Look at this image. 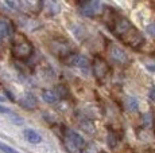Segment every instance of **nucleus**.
I'll use <instances>...</instances> for the list:
<instances>
[{"label":"nucleus","mask_w":155,"mask_h":153,"mask_svg":"<svg viewBox=\"0 0 155 153\" xmlns=\"http://www.w3.org/2000/svg\"><path fill=\"white\" fill-rule=\"evenodd\" d=\"M124 106L128 111H136L139 108V104H138V99L135 97H127L126 98V102H124Z\"/></svg>","instance_id":"nucleus-15"},{"label":"nucleus","mask_w":155,"mask_h":153,"mask_svg":"<svg viewBox=\"0 0 155 153\" xmlns=\"http://www.w3.org/2000/svg\"><path fill=\"white\" fill-rule=\"evenodd\" d=\"M7 116H10V121H11V122H14V123H16V125H22V123L25 122V121H23L22 117L18 116V114H15L14 111H12L11 114H7Z\"/></svg>","instance_id":"nucleus-20"},{"label":"nucleus","mask_w":155,"mask_h":153,"mask_svg":"<svg viewBox=\"0 0 155 153\" xmlns=\"http://www.w3.org/2000/svg\"><path fill=\"white\" fill-rule=\"evenodd\" d=\"M64 63H66L68 66H74V67H81V69H86L89 67V59L85 55L81 54H71L68 58L64 59Z\"/></svg>","instance_id":"nucleus-9"},{"label":"nucleus","mask_w":155,"mask_h":153,"mask_svg":"<svg viewBox=\"0 0 155 153\" xmlns=\"http://www.w3.org/2000/svg\"><path fill=\"white\" fill-rule=\"evenodd\" d=\"M84 120V118H82ZM80 126H81L82 129L86 132V133H94V130H96V128H94V123L91 121V120H84V121H80Z\"/></svg>","instance_id":"nucleus-17"},{"label":"nucleus","mask_w":155,"mask_h":153,"mask_svg":"<svg viewBox=\"0 0 155 153\" xmlns=\"http://www.w3.org/2000/svg\"><path fill=\"white\" fill-rule=\"evenodd\" d=\"M108 54H109L111 59L115 62V63L121 64V66H124V64H127L128 62H130V58H128L127 52L124 51L121 47L113 45V43L109 45V47H108Z\"/></svg>","instance_id":"nucleus-6"},{"label":"nucleus","mask_w":155,"mask_h":153,"mask_svg":"<svg viewBox=\"0 0 155 153\" xmlns=\"http://www.w3.org/2000/svg\"><path fill=\"white\" fill-rule=\"evenodd\" d=\"M107 144H108L109 148H116L119 144V136L115 133V132L109 130L108 136H107Z\"/></svg>","instance_id":"nucleus-16"},{"label":"nucleus","mask_w":155,"mask_h":153,"mask_svg":"<svg viewBox=\"0 0 155 153\" xmlns=\"http://www.w3.org/2000/svg\"><path fill=\"white\" fill-rule=\"evenodd\" d=\"M142 123L144 128H151V126H154V116L153 113H144L142 116Z\"/></svg>","instance_id":"nucleus-18"},{"label":"nucleus","mask_w":155,"mask_h":153,"mask_svg":"<svg viewBox=\"0 0 155 153\" xmlns=\"http://www.w3.org/2000/svg\"><path fill=\"white\" fill-rule=\"evenodd\" d=\"M42 98H43L45 102H47V104H55L57 99H58V95H57V93L53 92V90H43Z\"/></svg>","instance_id":"nucleus-14"},{"label":"nucleus","mask_w":155,"mask_h":153,"mask_svg":"<svg viewBox=\"0 0 155 153\" xmlns=\"http://www.w3.org/2000/svg\"><path fill=\"white\" fill-rule=\"evenodd\" d=\"M32 45L31 42L23 34H16L11 42V54L15 59L25 61L31 57L32 54Z\"/></svg>","instance_id":"nucleus-1"},{"label":"nucleus","mask_w":155,"mask_h":153,"mask_svg":"<svg viewBox=\"0 0 155 153\" xmlns=\"http://www.w3.org/2000/svg\"><path fill=\"white\" fill-rule=\"evenodd\" d=\"M55 93L59 98H68V97L70 95V92L66 85H58V86L55 87Z\"/></svg>","instance_id":"nucleus-19"},{"label":"nucleus","mask_w":155,"mask_h":153,"mask_svg":"<svg viewBox=\"0 0 155 153\" xmlns=\"http://www.w3.org/2000/svg\"><path fill=\"white\" fill-rule=\"evenodd\" d=\"M0 151L4 152V153H19L18 151H15L14 148H11V146L5 145V144H3V142H0Z\"/></svg>","instance_id":"nucleus-21"},{"label":"nucleus","mask_w":155,"mask_h":153,"mask_svg":"<svg viewBox=\"0 0 155 153\" xmlns=\"http://www.w3.org/2000/svg\"><path fill=\"white\" fill-rule=\"evenodd\" d=\"M2 46H3V43H2V39H0V48H2Z\"/></svg>","instance_id":"nucleus-27"},{"label":"nucleus","mask_w":155,"mask_h":153,"mask_svg":"<svg viewBox=\"0 0 155 153\" xmlns=\"http://www.w3.org/2000/svg\"><path fill=\"white\" fill-rule=\"evenodd\" d=\"M101 153H105V152H101Z\"/></svg>","instance_id":"nucleus-28"},{"label":"nucleus","mask_w":155,"mask_h":153,"mask_svg":"<svg viewBox=\"0 0 155 153\" xmlns=\"http://www.w3.org/2000/svg\"><path fill=\"white\" fill-rule=\"evenodd\" d=\"M132 27H134L132 23H131L127 17H119V19H116L115 22H113L112 31L116 36H119L121 39V38H123Z\"/></svg>","instance_id":"nucleus-7"},{"label":"nucleus","mask_w":155,"mask_h":153,"mask_svg":"<svg viewBox=\"0 0 155 153\" xmlns=\"http://www.w3.org/2000/svg\"><path fill=\"white\" fill-rule=\"evenodd\" d=\"M92 69H93V74L97 79H104L109 73V64L107 63V61L100 55H96L92 63Z\"/></svg>","instance_id":"nucleus-4"},{"label":"nucleus","mask_w":155,"mask_h":153,"mask_svg":"<svg viewBox=\"0 0 155 153\" xmlns=\"http://www.w3.org/2000/svg\"><path fill=\"white\" fill-rule=\"evenodd\" d=\"M42 7H43V11L47 12V15H51V16L55 15L59 10L58 4L54 2H45V3H42Z\"/></svg>","instance_id":"nucleus-13"},{"label":"nucleus","mask_w":155,"mask_h":153,"mask_svg":"<svg viewBox=\"0 0 155 153\" xmlns=\"http://www.w3.org/2000/svg\"><path fill=\"white\" fill-rule=\"evenodd\" d=\"M121 40L126 42L127 45L131 46L132 48H139V47H142L143 43H144V36H143L135 27H132L123 38H121Z\"/></svg>","instance_id":"nucleus-5"},{"label":"nucleus","mask_w":155,"mask_h":153,"mask_svg":"<svg viewBox=\"0 0 155 153\" xmlns=\"http://www.w3.org/2000/svg\"><path fill=\"white\" fill-rule=\"evenodd\" d=\"M25 137H26V140H27L28 142H31V144H39L41 141H42L41 134H38L37 132L32 130V129H26L25 130Z\"/></svg>","instance_id":"nucleus-12"},{"label":"nucleus","mask_w":155,"mask_h":153,"mask_svg":"<svg viewBox=\"0 0 155 153\" xmlns=\"http://www.w3.org/2000/svg\"><path fill=\"white\" fill-rule=\"evenodd\" d=\"M64 145L69 153H78L85 146L84 137L77 132L65 129L64 130Z\"/></svg>","instance_id":"nucleus-2"},{"label":"nucleus","mask_w":155,"mask_h":153,"mask_svg":"<svg viewBox=\"0 0 155 153\" xmlns=\"http://www.w3.org/2000/svg\"><path fill=\"white\" fill-rule=\"evenodd\" d=\"M0 113L11 114V113H12V110H10V109H7V108H4V106H2V105H0Z\"/></svg>","instance_id":"nucleus-24"},{"label":"nucleus","mask_w":155,"mask_h":153,"mask_svg":"<svg viewBox=\"0 0 155 153\" xmlns=\"http://www.w3.org/2000/svg\"><path fill=\"white\" fill-rule=\"evenodd\" d=\"M146 31H147V34L150 35V36L155 38V23H151V24H148L147 28H146Z\"/></svg>","instance_id":"nucleus-22"},{"label":"nucleus","mask_w":155,"mask_h":153,"mask_svg":"<svg viewBox=\"0 0 155 153\" xmlns=\"http://www.w3.org/2000/svg\"><path fill=\"white\" fill-rule=\"evenodd\" d=\"M18 104L23 109H27V110H32V109H35L38 106V101H37V98H35V95L28 92L23 93L22 95H20V98L18 99Z\"/></svg>","instance_id":"nucleus-10"},{"label":"nucleus","mask_w":155,"mask_h":153,"mask_svg":"<svg viewBox=\"0 0 155 153\" xmlns=\"http://www.w3.org/2000/svg\"><path fill=\"white\" fill-rule=\"evenodd\" d=\"M148 95H150V99H151V101L155 102V86L151 87V90H150V93H148Z\"/></svg>","instance_id":"nucleus-23"},{"label":"nucleus","mask_w":155,"mask_h":153,"mask_svg":"<svg viewBox=\"0 0 155 153\" xmlns=\"http://www.w3.org/2000/svg\"><path fill=\"white\" fill-rule=\"evenodd\" d=\"M81 14L85 16H97L103 12V4L100 2H86V3H82L81 4Z\"/></svg>","instance_id":"nucleus-8"},{"label":"nucleus","mask_w":155,"mask_h":153,"mask_svg":"<svg viewBox=\"0 0 155 153\" xmlns=\"http://www.w3.org/2000/svg\"><path fill=\"white\" fill-rule=\"evenodd\" d=\"M4 99H5L4 97H0V101H4Z\"/></svg>","instance_id":"nucleus-26"},{"label":"nucleus","mask_w":155,"mask_h":153,"mask_svg":"<svg viewBox=\"0 0 155 153\" xmlns=\"http://www.w3.org/2000/svg\"><path fill=\"white\" fill-rule=\"evenodd\" d=\"M147 70H150V71H155V64H147Z\"/></svg>","instance_id":"nucleus-25"},{"label":"nucleus","mask_w":155,"mask_h":153,"mask_svg":"<svg viewBox=\"0 0 155 153\" xmlns=\"http://www.w3.org/2000/svg\"><path fill=\"white\" fill-rule=\"evenodd\" d=\"M50 50H51L53 52H54V55L57 57H61L62 61L65 59V58H68L69 55L74 54L73 50H71V46L69 45V42L65 39H55L51 42V45H50Z\"/></svg>","instance_id":"nucleus-3"},{"label":"nucleus","mask_w":155,"mask_h":153,"mask_svg":"<svg viewBox=\"0 0 155 153\" xmlns=\"http://www.w3.org/2000/svg\"><path fill=\"white\" fill-rule=\"evenodd\" d=\"M14 35V27L11 24L10 20L0 19V36L2 38H8Z\"/></svg>","instance_id":"nucleus-11"}]
</instances>
